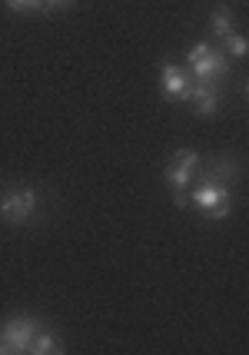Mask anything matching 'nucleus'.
Wrapping results in <instances>:
<instances>
[{"label":"nucleus","mask_w":249,"mask_h":355,"mask_svg":"<svg viewBox=\"0 0 249 355\" xmlns=\"http://www.w3.org/2000/svg\"><path fill=\"white\" fill-rule=\"evenodd\" d=\"M196 209H203V216L209 219H226L230 209H233V196H230V183L216 180L213 173L203 180V186L193 189V196H187Z\"/></svg>","instance_id":"f257e3e1"},{"label":"nucleus","mask_w":249,"mask_h":355,"mask_svg":"<svg viewBox=\"0 0 249 355\" xmlns=\"http://www.w3.org/2000/svg\"><path fill=\"white\" fill-rule=\"evenodd\" d=\"M187 70L200 83H216L219 77L230 73V57H226V50H216L209 44H196L187 53Z\"/></svg>","instance_id":"f03ea898"},{"label":"nucleus","mask_w":249,"mask_h":355,"mask_svg":"<svg viewBox=\"0 0 249 355\" xmlns=\"http://www.w3.org/2000/svg\"><path fill=\"white\" fill-rule=\"evenodd\" d=\"M40 329V319L33 315H10L0 325V355H20L31 349L33 336Z\"/></svg>","instance_id":"7ed1b4c3"},{"label":"nucleus","mask_w":249,"mask_h":355,"mask_svg":"<svg viewBox=\"0 0 249 355\" xmlns=\"http://www.w3.org/2000/svg\"><path fill=\"white\" fill-rule=\"evenodd\" d=\"M196 170H200V153L196 150H176L163 176L173 186V193H187L189 186H193V173Z\"/></svg>","instance_id":"20e7f679"},{"label":"nucleus","mask_w":249,"mask_h":355,"mask_svg":"<svg viewBox=\"0 0 249 355\" xmlns=\"http://www.w3.org/2000/svg\"><path fill=\"white\" fill-rule=\"evenodd\" d=\"M193 83H196V80H193V73H189L187 67L163 63V70H160V93H163L166 100H183V103H187Z\"/></svg>","instance_id":"39448f33"},{"label":"nucleus","mask_w":249,"mask_h":355,"mask_svg":"<svg viewBox=\"0 0 249 355\" xmlns=\"http://www.w3.org/2000/svg\"><path fill=\"white\" fill-rule=\"evenodd\" d=\"M0 213H3V219H7V223H14V226L27 223V219L37 213V193H33L31 186H20V189H14V193L3 200Z\"/></svg>","instance_id":"423d86ee"},{"label":"nucleus","mask_w":249,"mask_h":355,"mask_svg":"<svg viewBox=\"0 0 249 355\" xmlns=\"http://www.w3.org/2000/svg\"><path fill=\"white\" fill-rule=\"evenodd\" d=\"M187 103L196 116H213V113H216V90H213V83H200V80H196L187 96Z\"/></svg>","instance_id":"0eeeda50"},{"label":"nucleus","mask_w":249,"mask_h":355,"mask_svg":"<svg viewBox=\"0 0 249 355\" xmlns=\"http://www.w3.org/2000/svg\"><path fill=\"white\" fill-rule=\"evenodd\" d=\"M31 355H53V352H63L60 339L53 336V332H47V329H37V336H33L31 349H27Z\"/></svg>","instance_id":"6e6552de"},{"label":"nucleus","mask_w":249,"mask_h":355,"mask_svg":"<svg viewBox=\"0 0 249 355\" xmlns=\"http://www.w3.org/2000/svg\"><path fill=\"white\" fill-rule=\"evenodd\" d=\"M209 31L216 33V37L233 33V10H230V7H216L213 17H209Z\"/></svg>","instance_id":"1a4fd4ad"},{"label":"nucleus","mask_w":249,"mask_h":355,"mask_svg":"<svg viewBox=\"0 0 249 355\" xmlns=\"http://www.w3.org/2000/svg\"><path fill=\"white\" fill-rule=\"evenodd\" d=\"M223 50L230 53V57H246V37L243 33H226L223 37Z\"/></svg>","instance_id":"9d476101"},{"label":"nucleus","mask_w":249,"mask_h":355,"mask_svg":"<svg viewBox=\"0 0 249 355\" xmlns=\"http://www.w3.org/2000/svg\"><path fill=\"white\" fill-rule=\"evenodd\" d=\"M3 3L14 14H37V10H44V0H3Z\"/></svg>","instance_id":"9b49d317"},{"label":"nucleus","mask_w":249,"mask_h":355,"mask_svg":"<svg viewBox=\"0 0 249 355\" xmlns=\"http://www.w3.org/2000/svg\"><path fill=\"white\" fill-rule=\"evenodd\" d=\"M77 0H44V10H70Z\"/></svg>","instance_id":"f8f14e48"}]
</instances>
